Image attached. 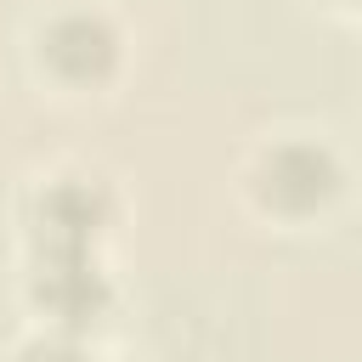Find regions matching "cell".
Wrapping results in <instances>:
<instances>
[{"label": "cell", "mask_w": 362, "mask_h": 362, "mask_svg": "<svg viewBox=\"0 0 362 362\" xmlns=\"http://www.w3.org/2000/svg\"><path fill=\"white\" fill-rule=\"evenodd\" d=\"M249 187H255L266 215L305 221V215H322L328 198L339 192V158L311 136H288V141L260 147V158L249 170Z\"/></svg>", "instance_id": "obj_1"}, {"label": "cell", "mask_w": 362, "mask_h": 362, "mask_svg": "<svg viewBox=\"0 0 362 362\" xmlns=\"http://www.w3.org/2000/svg\"><path fill=\"white\" fill-rule=\"evenodd\" d=\"M40 62L62 85H102L119 62V28L102 11H62L40 28Z\"/></svg>", "instance_id": "obj_2"}, {"label": "cell", "mask_w": 362, "mask_h": 362, "mask_svg": "<svg viewBox=\"0 0 362 362\" xmlns=\"http://www.w3.org/2000/svg\"><path fill=\"white\" fill-rule=\"evenodd\" d=\"M34 204H40L34 226H40V238H45L51 255H85L90 249V238L102 226V187L96 181H85V175H74V181L68 175L40 181Z\"/></svg>", "instance_id": "obj_3"}]
</instances>
